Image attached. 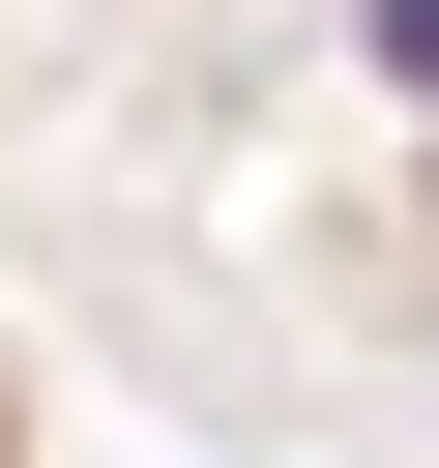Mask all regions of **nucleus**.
<instances>
[{"instance_id":"f257e3e1","label":"nucleus","mask_w":439,"mask_h":468,"mask_svg":"<svg viewBox=\"0 0 439 468\" xmlns=\"http://www.w3.org/2000/svg\"><path fill=\"white\" fill-rule=\"evenodd\" d=\"M0 468H59V410H29V351H0Z\"/></svg>"}]
</instances>
